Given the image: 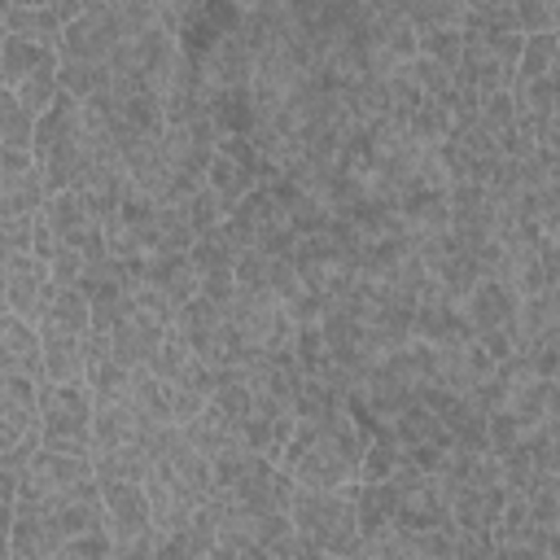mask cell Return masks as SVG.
<instances>
[{
	"mask_svg": "<svg viewBox=\"0 0 560 560\" xmlns=\"http://www.w3.org/2000/svg\"><path fill=\"white\" fill-rule=\"evenodd\" d=\"M354 512H359V534H376L385 525H394L398 512V490L385 486H354Z\"/></svg>",
	"mask_w": 560,
	"mask_h": 560,
	"instance_id": "cell-27",
	"label": "cell"
},
{
	"mask_svg": "<svg viewBox=\"0 0 560 560\" xmlns=\"http://www.w3.org/2000/svg\"><path fill=\"white\" fill-rule=\"evenodd\" d=\"M105 499V534L114 542H140L153 538V503L149 490L136 481H101Z\"/></svg>",
	"mask_w": 560,
	"mask_h": 560,
	"instance_id": "cell-6",
	"label": "cell"
},
{
	"mask_svg": "<svg viewBox=\"0 0 560 560\" xmlns=\"http://www.w3.org/2000/svg\"><path fill=\"white\" fill-rule=\"evenodd\" d=\"M140 438V416L127 402H105L96 407L92 420V446L96 451H114V446H131Z\"/></svg>",
	"mask_w": 560,
	"mask_h": 560,
	"instance_id": "cell-21",
	"label": "cell"
},
{
	"mask_svg": "<svg viewBox=\"0 0 560 560\" xmlns=\"http://www.w3.org/2000/svg\"><path fill=\"white\" fill-rule=\"evenodd\" d=\"M494 560H551L547 547H494Z\"/></svg>",
	"mask_w": 560,
	"mask_h": 560,
	"instance_id": "cell-52",
	"label": "cell"
},
{
	"mask_svg": "<svg viewBox=\"0 0 560 560\" xmlns=\"http://www.w3.org/2000/svg\"><path fill=\"white\" fill-rule=\"evenodd\" d=\"M92 420H96V398L88 381L74 385H39V438L44 451L57 455H96L92 446Z\"/></svg>",
	"mask_w": 560,
	"mask_h": 560,
	"instance_id": "cell-2",
	"label": "cell"
},
{
	"mask_svg": "<svg viewBox=\"0 0 560 560\" xmlns=\"http://www.w3.org/2000/svg\"><path fill=\"white\" fill-rule=\"evenodd\" d=\"M477 118H481V127H490L494 136L512 131V127H516V101H512V88H508V92H490V96H481Z\"/></svg>",
	"mask_w": 560,
	"mask_h": 560,
	"instance_id": "cell-40",
	"label": "cell"
},
{
	"mask_svg": "<svg viewBox=\"0 0 560 560\" xmlns=\"http://www.w3.org/2000/svg\"><path fill=\"white\" fill-rule=\"evenodd\" d=\"M39 508L57 521V529H61L66 538L101 534V529H105V499H101V481H96V477L83 481V486H74V490H66V494L44 499Z\"/></svg>",
	"mask_w": 560,
	"mask_h": 560,
	"instance_id": "cell-8",
	"label": "cell"
},
{
	"mask_svg": "<svg viewBox=\"0 0 560 560\" xmlns=\"http://www.w3.org/2000/svg\"><path fill=\"white\" fill-rule=\"evenodd\" d=\"M31 433H39V407L0 398V451H13V446L26 442Z\"/></svg>",
	"mask_w": 560,
	"mask_h": 560,
	"instance_id": "cell-34",
	"label": "cell"
},
{
	"mask_svg": "<svg viewBox=\"0 0 560 560\" xmlns=\"http://www.w3.org/2000/svg\"><path fill=\"white\" fill-rule=\"evenodd\" d=\"M267 289H271L284 306H289V302H298V298L306 293L298 262H293V258H271V267H267Z\"/></svg>",
	"mask_w": 560,
	"mask_h": 560,
	"instance_id": "cell-41",
	"label": "cell"
},
{
	"mask_svg": "<svg viewBox=\"0 0 560 560\" xmlns=\"http://www.w3.org/2000/svg\"><path fill=\"white\" fill-rule=\"evenodd\" d=\"M122 22H118V0H88V13L66 26L61 35V61H109V52L122 44Z\"/></svg>",
	"mask_w": 560,
	"mask_h": 560,
	"instance_id": "cell-4",
	"label": "cell"
},
{
	"mask_svg": "<svg viewBox=\"0 0 560 560\" xmlns=\"http://www.w3.org/2000/svg\"><path fill=\"white\" fill-rule=\"evenodd\" d=\"M35 153H18V149H0V175H26L35 171Z\"/></svg>",
	"mask_w": 560,
	"mask_h": 560,
	"instance_id": "cell-50",
	"label": "cell"
},
{
	"mask_svg": "<svg viewBox=\"0 0 560 560\" xmlns=\"http://www.w3.org/2000/svg\"><path fill=\"white\" fill-rule=\"evenodd\" d=\"M0 372L44 381V332H39V324H31L13 311L0 315Z\"/></svg>",
	"mask_w": 560,
	"mask_h": 560,
	"instance_id": "cell-10",
	"label": "cell"
},
{
	"mask_svg": "<svg viewBox=\"0 0 560 560\" xmlns=\"http://www.w3.org/2000/svg\"><path fill=\"white\" fill-rule=\"evenodd\" d=\"M131 381H136V372L122 368L118 359H105V363H92V368H88V389H92L96 407H105V402H127Z\"/></svg>",
	"mask_w": 560,
	"mask_h": 560,
	"instance_id": "cell-31",
	"label": "cell"
},
{
	"mask_svg": "<svg viewBox=\"0 0 560 560\" xmlns=\"http://www.w3.org/2000/svg\"><path fill=\"white\" fill-rule=\"evenodd\" d=\"M206 188H214V192L223 197V206L236 210V206L258 188V175H254L249 166H241V162H232V158H223V153L214 149V162H210V171H206Z\"/></svg>",
	"mask_w": 560,
	"mask_h": 560,
	"instance_id": "cell-23",
	"label": "cell"
},
{
	"mask_svg": "<svg viewBox=\"0 0 560 560\" xmlns=\"http://www.w3.org/2000/svg\"><path fill=\"white\" fill-rule=\"evenodd\" d=\"M464 31L468 35H503V31H516V4H503V0L468 4Z\"/></svg>",
	"mask_w": 560,
	"mask_h": 560,
	"instance_id": "cell-35",
	"label": "cell"
},
{
	"mask_svg": "<svg viewBox=\"0 0 560 560\" xmlns=\"http://www.w3.org/2000/svg\"><path fill=\"white\" fill-rule=\"evenodd\" d=\"M48 206V184L44 171L26 175H0V219H39Z\"/></svg>",
	"mask_w": 560,
	"mask_h": 560,
	"instance_id": "cell-15",
	"label": "cell"
},
{
	"mask_svg": "<svg viewBox=\"0 0 560 560\" xmlns=\"http://www.w3.org/2000/svg\"><path fill=\"white\" fill-rule=\"evenodd\" d=\"M556 66V35H525L521 61H516V79H547Z\"/></svg>",
	"mask_w": 560,
	"mask_h": 560,
	"instance_id": "cell-36",
	"label": "cell"
},
{
	"mask_svg": "<svg viewBox=\"0 0 560 560\" xmlns=\"http://www.w3.org/2000/svg\"><path fill=\"white\" fill-rule=\"evenodd\" d=\"M4 31L9 35H26V39H35L44 48H61V35H66L52 0H44V4H0V35Z\"/></svg>",
	"mask_w": 560,
	"mask_h": 560,
	"instance_id": "cell-12",
	"label": "cell"
},
{
	"mask_svg": "<svg viewBox=\"0 0 560 560\" xmlns=\"http://www.w3.org/2000/svg\"><path fill=\"white\" fill-rule=\"evenodd\" d=\"M416 188L438 192V197H446V192H451V171H446V162H442V153H438V149H424V153H420Z\"/></svg>",
	"mask_w": 560,
	"mask_h": 560,
	"instance_id": "cell-45",
	"label": "cell"
},
{
	"mask_svg": "<svg viewBox=\"0 0 560 560\" xmlns=\"http://www.w3.org/2000/svg\"><path fill=\"white\" fill-rule=\"evenodd\" d=\"M381 368H385L394 381H402L407 389H416V398H420V389L438 381V350H433L429 341H416V337H411V341L398 346L389 359H381Z\"/></svg>",
	"mask_w": 560,
	"mask_h": 560,
	"instance_id": "cell-16",
	"label": "cell"
},
{
	"mask_svg": "<svg viewBox=\"0 0 560 560\" xmlns=\"http://www.w3.org/2000/svg\"><path fill=\"white\" fill-rule=\"evenodd\" d=\"M179 433H184V442H188L192 451H201V455H210V459H219L223 451L241 446V438H236V424H232L228 416H219L214 407H206L197 420L179 424Z\"/></svg>",
	"mask_w": 560,
	"mask_h": 560,
	"instance_id": "cell-17",
	"label": "cell"
},
{
	"mask_svg": "<svg viewBox=\"0 0 560 560\" xmlns=\"http://www.w3.org/2000/svg\"><path fill=\"white\" fill-rule=\"evenodd\" d=\"M39 328L48 332H70V337H88L92 332V302L83 289H57L52 306L44 311Z\"/></svg>",
	"mask_w": 560,
	"mask_h": 560,
	"instance_id": "cell-19",
	"label": "cell"
},
{
	"mask_svg": "<svg viewBox=\"0 0 560 560\" xmlns=\"http://www.w3.org/2000/svg\"><path fill=\"white\" fill-rule=\"evenodd\" d=\"M35 114L0 88V149H18V153H35Z\"/></svg>",
	"mask_w": 560,
	"mask_h": 560,
	"instance_id": "cell-25",
	"label": "cell"
},
{
	"mask_svg": "<svg viewBox=\"0 0 560 560\" xmlns=\"http://www.w3.org/2000/svg\"><path fill=\"white\" fill-rule=\"evenodd\" d=\"M92 464H96V481H136V486H144L149 472H153V459H149V451L140 442L114 446V451H96Z\"/></svg>",
	"mask_w": 560,
	"mask_h": 560,
	"instance_id": "cell-20",
	"label": "cell"
},
{
	"mask_svg": "<svg viewBox=\"0 0 560 560\" xmlns=\"http://www.w3.org/2000/svg\"><path fill=\"white\" fill-rule=\"evenodd\" d=\"M503 508H508V490H477V486H464V490L451 499V525H455V529H468V534H494Z\"/></svg>",
	"mask_w": 560,
	"mask_h": 560,
	"instance_id": "cell-13",
	"label": "cell"
},
{
	"mask_svg": "<svg viewBox=\"0 0 560 560\" xmlns=\"http://www.w3.org/2000/svg\"><path fill=\"white\" fill-rule=\"evenodd\" d=\"M114 560H153V538H140V542H114Z\"/></svg>",
	"mask_w": 560,
	"mask_h": 560,
	"instance_id": "cell-51",
	"label": "cell"
},
{
	"mask_svg": "<svg viewBox=\"0 0 560 560\" xmlns=\"http://www.w3.org/2000/svg\"><path fill=\"white\" fill-rule=\"evenodd\" d=\"M0 284H4V311L22 315V319H31V324L44 319V311L52 306V298H57V289H61V284L52 280L48 262L35 258V254L0 258Z\"/></svg>",
	"mask_w": 560,
	"mask_h": 560,
	"instance_id": "cell-3",
	"label": "cell"
},
{
	"mask_svg": "<svg viewBox=\"0 0 560 560\" xmlns=\"http://www.w3.org/2000/svg\"><path fill=\"white\" fill-rule=\"evenodd\" d=\"M389 433L398 438V446H442V451H451V433H446V424H442L420 398L389 424Z\"/></svg>",
	"mask_w": 560,
	"mask_h": 560,
	"instance_id": "cell-18",
	"label": "cell"
},
{
	"mask_svg": "<svg viewBox=\"0 0 560 560\" xmlns=\"http://www.w3.org/2000/svg\"><path fill=\"white\" fill-rule=\"evenodd\" d=\"M241 560H271L267 551H241Z\"/></svg>",
	"mask_w": 560,
	"mask_h": 560,
	"instance_id": "cell-53",
	"label": "cell"
},
{
	"mask_svg": "<svg viewBox=\"0 0 560 560\" xmlns=\"http://www.w3.org/2000/svg\"><path fill=\"white\" fill-rule=\"evenodd\" d=\"M197 232L184 214V206H158L153 219V254H192Z\"/></svg>",
	"mask_w": 560,
	"mask_h": 560,
	"instance_id": "cell-28",
	"label": "cell"
},
{
	"mask_svg": "<svg viewBox=\"0 0 560 560\" xmlns=\"http://www.w3.org/2000/svg\"><path fill=\"white\" fill-rule=\"evenodd\" d=\"M210 407H214L219 416H228L232 424L249 420V416H254V389H249V381H245L241 372H223L219 389L210 394Z\"/></svg>",
	"mask_w": 560,
	"mask_h": 560,
	"instance_id": "cell-32",
	"label": "cell"
},
{
	"mask_svg": "<svg viewBox=\"0 0 560 560\" xmlns=\"http://www.w3.org/2000/svg\"><path fill=\"white\" fill-rule=\"evenodd\" d=\"M197 66H201V83H206V96H210V92L249 88V83H254V70H258V57H254V48L245 44V35L232 31V35H223Z\"/></svg>",
	"mask_w": 560,
	"mask_h": 560,
	"instance_id": "cell-7",
	"label": "cell"
},
{
	"mask_svg": "<svg viewBox=\"0 0 560 560\" xmlns=\"http://www.w3.org/2000/svg\"><path fill=\"white\" fill-rule=\"evenodd\" d=\"M92 477H96L92 455H57V451H44V446H39V455L31 459V468H26L22 486H18V503H13V508H22V503H44V499H52V494H66V490L92 481ZM13 508H9V512H13Z\"/></svg>",
	"mask_w": 560,
	"mask_h": 560,
	"instance_id": "cell-5",
	"label": "cell"
},
{
	"mask_svg": "<svg viewBox=\"0 0 560 560\" xmlns=\"http://www.w3.org/2000/svg\"><path fill=\"white\" fill-rule=\"evenodd\" d=\"M267 267H271V258H267L262 249H245V254L236 258V267H232L236 289H241V293H258V289H267Z\"/></svg>",
	"mask_w": 560,
	"mask_h": 560,
	"instance_id": "cell-44",
	"label": "cell"
},
{
	"mask_svg": "<svg viewBox=\"0 0 560 560\" xmlns=\"http://www.w3.org/2000/svg\"><path fill=\"white\" fill-rule=\"evenodd\" d=\"M127 407H131L140 420L175 424V416H171V398H166V381H158L149 368H140V372H136L131 394H127Z\"/></svg>",
	"mask_w": 560,
	"mask_h": 560,
	"instance_id": "cell-29",
	"label": "cell"
},
{
	"mask_svg": "<svg viewBox=\"0 0 560 560\" xmlns=\"http://www.w3.org/2000/svg\"><path fill=\"white\" fill-rule=\"evenodd\" d=\"M271 560H315L319 556V547L306 538V534H298V529H289L271 551H267Z\"/></svg>",
	"mask_w": 560,
	"mask_h": 560,
	"instance_id": "cell-49",
	"label": "cell"
},
{
	"mask_svg": "<svg viewBox=\"0 0 560 560\" xmlns=\"http://www.w3.org/2000/svg\"><path fill=\"white\" fill-rule=\"evenodd\" d=\"M420 57L446 66V70H459L464 61V31H429L420 35Z\"/></svg>",
	"mask_w": 560,
	"mask_h": 560,
	"instance_id": "cell-38",
	"label": "cell"
},
{
	"mask_svg": "<svg viewBox=\"0 0 560 560\" xmlns=\"http://www.w3.org/2000/svg\"><path fill=\"white\" fill-rule=\"evenodd\" d=\"M236 438H241V446L245 451H254V455H276V420H267V416H249V420H241L236 424Z\"/></svg>",
	"mask_w": 560,
	"mask_h": 560,
	"instance_id": "cell-42",
	"label": "cell"
},
{
	"mask_svg": "<svg viewBox=\"0 0 560 560\" xmlns=\"http://www.w3.org/2000/svg\"><path fill=\"white\" fill-rule=\"evenodd\" d=\"M556 381H560V372H556Z\"/></svg>",
	"mask_w": 560,
	"mask_h": 560,
	"instance_id": "cell-54",
	"label": "cell"
},
{
	"mask_svg": "<svg viewBox=\"0 0 560 560\" xmlns=\"http://www.w3.org/2000/svg\"><path fill=\"white\" fill-rule=\"evenodd\" d=\"M192 359H197V350L179 337V332H171L158 350H153V359H149V372L158 376V381H166V385H175V381H184V372L192 368Z\"/></svg>",
	"mask_w": 560,
	"mask_h": 560,
	"instance_id": "cell-33",
	"label": "cell"
},
{
	"mask_svg": "<svg viewBox=\"0 0 560 560\" xmlns=\"http://www.w3.org/2000/svg\"><path fill=\"white\" fill-rule=\"evenodd\" d=\"M44 70H61V52L57 48H44L26 35H0V88L13 92L22 88L31 74H44Z\"/></svg>",
	"mask_w": 560,
	"mask_h": 560,
	"instance_id": "cell-11",
	"label": "cell"
},
{
	"mask_svg": "<svg viewBox=\"0 0 560 560\" xmlns=\"http://www.w3.org/2000/svg\"><path fill=\"white\" fill-rule=\"evenodd\" d=\"M407 136H411L416 144H424V149L446 144V140H451V109L424 96V101L407 114Z\"/></svg>",
	"mask_w": 560,
	"mask_h": 560,
	"instance_id": "cell-30",
	"label": "cell"
},
{
	"mask_svg": "<svg viewBox=\"0 0 560 560\" xmlns=\"http://www.w3.org/2000/svg\"><path fill=\"white\" fill-rule=\"evenodd\" d=\"M44 332V381L52 385H74V381H88V350H83V337H70V332Z\"/></svg>",
	"mask_w": 560,
	"mask_h": 560,
	"instance_id": "cell-14",
	"label": "cell"
},
{
	"mask_svg": "<svg viewBox=\"0 0 560 560\" xmlns=\"http://www.w3.org/2000/svg\"><path fill=\"white\" fill-rule=\"evenodd\" d=\"M52 560H114V538H109L105 529H101V534L66 538V547H61Z\"/></svg>",
	"mask_w": 560,
	"mask_h": 560,
	"instance_id": "cell-43",
	"label": "cell"
},
{
	"mask_svg": "<svg viewBox=\"0 0 560 560\" xmlns=\"http://www.w3.org/2000/svg\"><path fill=\"white\" fill-rule=\"evenodd\" d=\"M223 315H228V306H214L210 298H192V302L175 315V332H179V337L201 354V350H206V341L214 337V328L223 324Z\"/></svg>",
	"mask_w": 560,
	"mask_h": 560,
	"instance_id": "cell-26",
	"label": "cell"
},
{
	"mask_svg": "<svg viewBox=\"0 0 560 560\" xmlns=\"http://www.w3.org/2000/svg\"><path fill=\"white\" fill-rule=\"evenodd\" d=\"M455 560H494V534L455 529Z\"/></svg>",
	"mask_w": 560,
	"mask_h": 560,
	"instance_id": "cell-48",
	"label": "cell"
},
{
	"mask_svg": "<svg viewBox=\"0 0 560 560\" xmlns=\"http://www.w3.org/2000/svg\"><path fill=\"white\" fill-rule=\"evenodd\" d=\"M48 271H52V280H57L61 289H79V284H83V271H88V254H83V249L61 245V249L52 254Z\"/></svg>",
	"mask_w": 560,
	"mask_h": 560,
	"instance_id": "cell-46",
	"label": "cell"
},
{
	"mask_svg": "<svg viewBox=\"0 0 560 560\" xmlns=\"http://www.w3.org/2000/svg\"><path fill=\"white\" fill-rule=\"evenodd\" d=\"M57 83H61V96H74V101H92V96H105L114 74L105 61H61L57 70Z\"/></svg>",
	"mask_w": 560,
	"mask_h": 560,
	"instance_id": "cell-24",
	"label": "cell"
},
{
	"mask_svg": "<svg viewBox=\"0 0 560 560\" xmlns=\"http://www.w3.org/2000/svg\"><path fill=\"white\" fill-rule=\"evenodd\" d=\"M521 442H525L521 420H516L512 411H494V416H490V451H494V455H508V451H516Z\"/></svg>",
	"mask_w": 560,
	"mask_h": 560,
	"instance_id": "cell-47",
	"label": "cell"
},
{
	"mask_svg": "<svg viewBox=\"0 0 560 560\" xmlns=\"http://www.w3.org/2000/svg\"><path fill=\"white\" fill-rule=\"evenodd\" d=\"M459 315H464V324L472 328V337H481V332H494V328H516V315H521V298L508 289V284H499V280H481L464 302H459ZM516 346V341H512Z\"/></svg>",
	"mask_w": 560,
	"mask_h": 560,
	"instance_id": "cell-9",
	"label": "cell"
},
{
	"mask_svg": "<svg viewBox=\"0 0 560 560\" xmlns=\"http://www.w3.org/2000/svg\"><path fill=\"white\" fill-rule=\"evenodd\" d=\"M402 13L420 35H429V31H464L468 0H402Z\"/></svg>",
	"mask_w": 560,
	"mask_h": 560,
	"instance_id": "cell-22",
	"label": "cell"
},
{
	"mask_svg": "<svg viewBox=\"0 0 560 560\" xmlns=\"http://www.w3.org/2000/svg\"><path fill=\"white\" fill-rule=\"evenodd\" d=\"M184 214H188V223H192V232L197 236H206V232H214L232 210L223 206V197L214 192V188H201L197 197H188V206H184Z\"/></svg>",
	"mask_w": 560,
	"mask_h": 560,
	"instance_id": "cell-37",
	"label": "cell"
},
{
	"mask_svg": "<svg viewBox=\"0 0 560 560\" xmlns=\"http://www.w3.org/2000/svg\"><path fill=\"white\" fill-rule=\"evenodd\" d=\"M354 486H346V490H302L298 486L293 508H289L293 529L306 534L319 551L341 556V560H350V551L363 538L359 534V512H354Z\"/></svg>",
	"mask_w": 560,
	"mask_h": 560,
	"instance_id": "cell-1",
	"label": "cell"
},
{
	"mask_svg": "<svg viewBox=\"0 0 560 560\" xmlns=\"http://www.w3.org/2000/svg\"><path fill=\"white\" fill-rule=\"evenodd\" d=\"M407 538H411L416 560H451L455 556V529L451 525H429V529H416Z\"/></svg>",
	"mask_w": 560,
	"mask_h": 560,
	"instance_id": "cell-39",
	"label": "cell"
}]
</instances>
